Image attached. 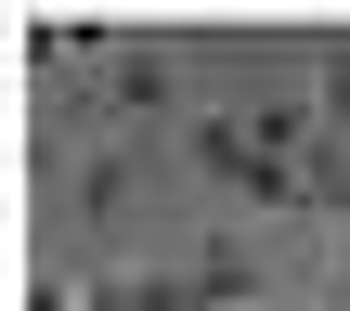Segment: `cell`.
Masks as SVG:
<instances>
[{"instance_id": "5", "label": "cell", "mask_w": 350, "mask_h": 311, "mask_svg": "<svg viewBox=\"0 0 350 311\" xmlns=\"http://www.w3.org/2000/svg\"><path fill=\"white\" fill-rule=\"evenodd\" d=\"M338 286H350V234H338Z\"/></svg>"}, {"instance_id": "3", "label": "cell", "mask_w": 350, "mask_h": 311, "mask_svg": "<svg viewBox=\"0 0 350 311\" xmlns=\"http://www.w3.org/2000/svg\"><path fill=\"white\" fill-rule=\"evenodd\" d=\"M104 91H117V104H156V91H169V65H156V52H117V78H104Z\"/></svg>"}, {"instance_id": "1", "label": "cell", "mask_w": 350, "mask_h": 311, "mask_svg": "<svg viewBox=\"0 0 350 311\" xmlns=\"http://www.w3.org/2000/svg\"><path fill=\"white\" fill-rule=\"evenodd\" d=\"M299 143H312V117H208L195 130V156H208V182H234V195H286V208H312V169H299Z\"/></svg>"}, {"instance_id": "4", "label": "cell", "mask_w": 350, "mask_h": 311, "mask_svg": "<svg viewBox=\"0 0 350 311\" xmlns=\"http://www.w3.org/2000/svg\"><path fill=\"white\" fill-rule=\"evenodd\" d=\"M325 117H338V143H350V39L325 52Z\"/></svg>"}, {"instance_id": "2", "label": "cell", "mask_w": 350, "mask_h": 311, "mask_svg": "<svg viewBox=\"0 0 350 311\" xmlns=\"http://www.w3.org/2000/svg\"><path fill=\"white\" fill-rule=\"evenodd\" d=\"M221 299H247V260L156 273V286H104V299H78V286H39V311H221Z\"/></svg>"}]
</instances>
